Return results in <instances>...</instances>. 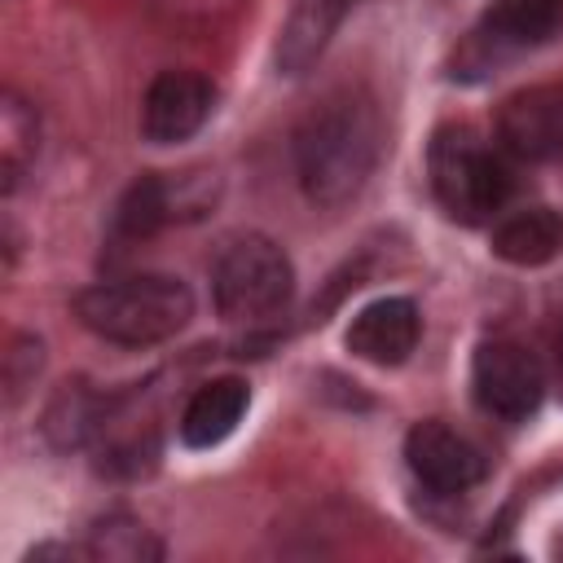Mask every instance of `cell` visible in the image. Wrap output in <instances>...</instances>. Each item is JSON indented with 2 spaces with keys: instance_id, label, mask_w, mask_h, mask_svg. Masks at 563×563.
Masks as SVG:
<instances>
[{
  "instance_id": "obj_1",
  "label": "cell",
  "mask_w": 563,
  "mask_h": 563,
  "mask_svg": "<svg viewBox=\"0 0 563 563\" xmlns=\"http://www.w3.org/2000/svg\"><path fill=\"white\" fill-rule=\"evenodd\" d=\"M383 154V119L369 92L339 88L295 132V176L308 202L334 211L352 202Z\"/></svg>"
},
{
  "instance_id": "obj_2",
  "label": "cell",
  "mask_w": 563,
  "mask_h": 563,
  "mask_svg": "<svg viewBox=\"0 0 563 563\" xmlns=\"http://www.w3.org/2000/svg\"><path fill=\"white\" fill-rule=\"evenodd\" d=\"M75 317L106 343L150 347L180 334L194 317V290L167 273H141L123 282H101L75 295Z\"/></svg>"
},
{
  "instance_id": "obj_3",
  "label": "cell",
  "mask_w": 563,
  "mask_h": 563,
  "mask_svg": "<svg viewBox=\"0 0 563 563\" xmlns=\"http://www.w3.org/2000/svg\"><path fill=\"white\" fill-rule=\"evenodd\" d=\"M427 172H431L435 202L453 220H462V224L488 220L510 198V172H506V163L466 123H444L431 136Z\"/></svg>"
},
{
  "instance_id": "obj_4",
  "label": "cell",
  "mask_w": 563,
  "mask_h": 563,
  "mask_svg": "<svg viewBox=\"0 0 563 563\" xmlns=\"http://www.w3.org/2000/svg\"><path fill=\"white\" fill-rule=\"evenodd\" d=\"M295 268L286 251L264 233L233 238L211 264V299L229 321H264L286 308Z\"/></svg>"
},
{
  "instance_id": "obj_5",
  "label": "cell",
  "mask_w": 563,
  "mask_h": 563,
  "mask_svg": "<svg viewBox=\"0 0 563 563\" xmlns=\"http://www.w3.org/2000/svg\"><path fill=\"white\" fill-rule=\"evenodd\" d=\"M216 194H220L216 172H154V176H141L114 211V233L136 242V238H150L167 224L198 220V216L211 211Z\"/></svg>"
},
{
  "instance_id": "obj_6",
  "label": "cell",
  "mask_w": 563,
  "mask_h": 563,
  "mask_svg": "<svg viewBox=\"0 0 563 563\" xmlns=\"http://www.w3.org/2000/svg\"><path fill=\"white\" fill-rule=\"evenodd\" d=\"M471 387H475V400L484 405V413H493L501 422H523L528 413H537V405L545 396V374H541V361L523 343L493 339L475 352Z\"/></svg>"
},
{
  "instance_id": "obj_7",
  "label": "cell",
  "mask_w": 563,
  "mask_h": 563,
  "mask_svg": "<svg viewBox=\"0 0 563 563\" xmlns=\"http://www.w3.org/2000/svg\"><path fill=\"white\" fill-rule=\"evenodd\" d=\"M216 106V88L198 70H163L141 101V132L150 145H176L189 141Z\"/></svg>"
},
{
  "instance_id": "obj_8",
  "label": "cell",
  "mask_w": 563,
  "mask_h": 563,
  "mask_svg": "<svg viewBox=\"0 0 563 563\" xmlns=\"http://www.w3.org/2000/svg\"><path fill=\"white\" fill-rule=\"evenodd\" d=\"M405 462L431 493H466L484 479V453L444 422H418L405 435Z\"/></svg>"
},
{
  "instance_id": "obj_9",
  "label": "cell",
  "mask_w": 563,
  "mask_h": 563,
  "mask_svg": "<svg viewBox=\"0 0 563 563\" xmlns=\"http://www.w3.org/2000/svg\"><path fill=\"white\" fill-rule=\"evenodd\" d=\"M497 141L528 163L563 154V84H537L506 97L497 114Z\"/></svg>"
},
{
  "instance_id": "obj_10",
  "label": "cell",
  "mask_w": 563,
  "mask_h": 563,
  "mask_svg": "<svg viewBox=\"0 0 563 563\" xmlns=\"http://www.w3.org/2000/svg\"><path fill=\"white\" fill-rule=\"evenodd\" d=\"M418 330H422V317H418L413 299L387 295V299L365 303L352 317L343 339H347V352L369 365H400L418 347Z\"/></svg>"
},
{
  "instance_id": "obj_11",
  "label": "cell",
  "mask_w": 563,
  "mask_h": 563,
  "mask_svg": "<svg viewBox=\"0 0 563 563\" xmlns=\"http://www.w3.org/2000/svg\"><path fill=\"white\" fill-rule=\"evenodd\" d=\"M246 405H251V387L242 378H211V383H202L189 396L185 413H180V440L189 449H211V444L229 440L233 427L242 422Z\"/></svg>"
},
{
  "instance_id": "obj_12",
  "label": "cell",
  "mask_w": 563,
  "mask_h": 563,
  "mask_svg": "<svg viewBox=\"0 0 563 563\" xmlns=\"http://www.w3.org/2000/svg\"><path fill=\"white\" fill-rule=\"evenodd\" d=\"M559 22H563V0H493L479 18L475 44L497 53L528 48L541 44Z\"/></svg>"
},
{
  "instance_id": "obj_13",
  "label": "cell",
  "mask_w": 563,
  "mask_h": 563,
  "mask_svg": "<svg viewBox=\"0 0 563 563\" xmlns=\"http://www.w3.org/2000/svg\"><path fill=\"white\" fill-rule=\"evenodd\" d=\"M352 0H295L290 13H286V26H282V40H277V66L282 75H303L330 44L343 9Z\"/></svg>"
},
{
  "instance_id": "obj_14",
  "label": "cell",
  "mask_w": 563,
  "mask_h": 563,
  "mask_svg": "<svg viewBox=\"0 0 563 563\" xmlns=\"http://www.w3.org/2000/svg\"><path fill=\"white\" fill-rule=\"evenodd\" d=\"M563 251V216L550 207H523L510 211L497 229H493V255L519 268H537L550 264Z\"/></svg>"
},
{
  "instance_id": "obj_15",
  "label": "cell",
  "mask_w": 563,
  "mask_h": 563,
  "mask_svg": "<svg viewBox=\"0 0 563 563\" xmlns=\"http://www.w3.org/2000/svg\"><path fill=\"white\" fill-rule=\"evenodd\" d=\"M35 154H40V114L22 92L4 88L0 97V189L4 194L22 185Z\"/></svg>"
},
{
  "instance_id": "obj_16",
  "label": "cell",
  "mask_w": 563,
  "mask_h": 563,
  "mask_svg": "<svg viewBox=\"0 0 563 563\" xmlns=\"http://www.w3.org/2000/svg\"><path fill=\"white\" fill-rule=\"evenodd\" d=\"M84 550H88V559H106V563H154V559H163V545L132 515H106V519H97Z\"/></svg>"
},
{
  "instance_id": "obj_17",
  "label": "cell",
  "mask_w": 563,
  "mask_h": 563,
  "mask_svg": "<svg viewBox=\"0 0 563 563\" xmlns=\"http://www.w3.org/2000/svg\"><path fill=\"white\" fill-rule=\"evenodd\" d=\"M97 427H101V400L88 396L84 387H66V391L53 400L48 418H44V431H48L53 444H62V449L84 444Z\"/></svg>"
},
{
  "instance_id": "obj_18",
  "label": "cell",
  "mask_w": 563,
  "mask_h": 563,
  "mask_svg": "<svg viewBox=\"0 0 563 563\" xmlns=\"http://www.w3.org/2000/svg\"><path fill=\"white\" fill-rule=\"evenodd\" d=\"M40 365H44V347H40V339L18 334V339L9 343V352H4V387H9V405H18V396L35 383Z\"/></svg>"
},
{
  "instance_id": "obj_19",
  "label": "cell",
  "mask_w": 563,
  "mask_h": 563,
  "mask_svg": "<svg viewBox=\"0 0 563 563\" xmlns=\"http://www.w3.org/2000/svg\"><path fill=\"white\" fill-rule=\"evenodd\" d=\"M559 369H563V334H559Z\"/></svg>"
}]
</instances>
